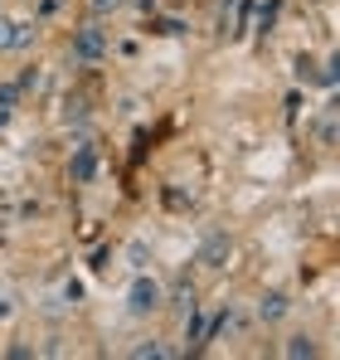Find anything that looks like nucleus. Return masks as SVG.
<instances>
[{"instance_id":"nucleus-1","label":"nucleus","mask_w":340,"mask_h":360,"mask_svg":"<svg viewBox=\"0 0 340 360\" xmlns=\"http://www.w3.org/2000/svg\"><path fill=\"white\" fill-rule=\"evenodd\" d=\"M68 54H73V63H103V59H107V30H103V25H83V30H73Z\"/></svg>"},{"instance_id":"nucleus-2","label":"nucleus","mask_w":340,"mask_h":360,"mask_svg":"<svg viewBox=\"0 0 340 360\" xmlns=\"http://www.w3.org/2000/svg\"><path fill=\"white\" fill-rule=\"evenodd\" d=\"M161 307H166V288L141 273V278L131 283V292H126V311H131V316H151V311H161Z\"/></svg>"},{"instance_id":"nucleus-3","label":"nucleus","mask_w":340,"mask_h":360,"mask_svg":"<svg viewBox=\"0 0 340 360\" xmlns=\"http://www.w3.org/2000/svg\"><path fill=\"white\" fill-rule=\"evenodd\" d=\"M228 258H233V239L228 234H204V243H200V253H195V263L204 268V273H219V268H228Z\"/></svg>"},{"instance_id":"nucleus-4","label":"nucleus","mask_w":340,"mask_h":360,"mask_svg":"<svg viewBox=\"0 0 340 360\" xmlns=\"http://www.w3.org/2000/svg\"><path fill=\"white\" fill-rule=\"evenodd\" d=\"M287 311H292L287 292H263V297H258V321H268V326H273V321H282Z\"/></svg>"},{"instance_id":"nucleus-5","label":"nucleus","mask_w":340,"mask_h":360,"mask_svg":"<svg viewBox=\"0 0 340 360\" xmlns=\"http://www.w3.org/2000/svg\"><path fill=\"white\" fill-rule=\"evenodd\" d=\"M185 341H190L195 351H200V346L209 341V321L200 316V307H190V311H185Z\"/></svg>"},{"instance_id":"nucleus-6","label":"nucleus","mask_w":340,"mask_h":360,"mask_svg":"<svg viewBox=\"0 0 340 360\" xmlns=\"http://www.w3.org/2000/svg\"><path fill=\"white\" fill-rule=\"evenodd\" d=\"M282 356L287 360H316L321 351H316V341H311V336H292V341L282 346Z\"/></svg>"},{"instance_id":"nucleus-7","label":"nucleus","mask_w":340,"mask_h":360,"mask_svg":"<svg viewBox=\"0 0 340 360\" xmlns=\"http://www.w3.org/2000/svg\"><path fill=\"white\" fill-rule=\"evenodd\" d=\"M68 171H73V180H78V185H88V180L98 176V161H93V151L83 146V151L73 156V166H68Z\"/></svg>"},{"instance_id":"nucleus-8","label":"nucleus","mask_w":340,"mask_h":360,"mask_svg":"<svg viewBox=\"0 0 340 360\" xmlns=\"http://www.w3.org/2000/svg\"><path fill=\"white\" fill-rule=\"evenodd\" d=\"M34 39H39V25H34V20H15V39H10V49H34Z\"/></svg>"},{"instance_id":"nucleus-9","label":"nucleus","mask_w":340,"mask_h":360,"mask_svg":"<svg viewBox=\"0 0 340 360\" xmlns=\"http://www.w3.org/2000/svg\"><path fill=\"white\" fill-rule=\"evenodd\" d=\"M170 307H175V311H190V307H200V302H195V283H175V292H170Z\"/></svg>"},{"instance_id":"nucleus-10","label":"nucleus","mask_w":340,"mask_h":360,"mask_svg":"<svg viewBox=\"0 0 340 360\" xmlns=\"http://www.w3.org/2000/svg\"><path fill=\"white\" fill-rule=\"evenodd\" d=\"M161 356H170L161 341H141V346H131V360H161Z\"/></svg>"},{"instance_id":"nucleus-11","label":"nucleus","mask_w":340,"mask_h":360,"mask_svg":"<svg viewBox=\"0 0 340 360\" xmlns=\"http://www.w3.org/2000/svg\"><path fill=\"white\" fill-rule=\"evenodd\" d=\"M316 136H321V146H336V112H326L316 122Z\"/></svg>"},{"instance_id":"nucleus-12","label":"nucleus","mask_w":340,"mask_h":360,"mask_svg":"<svg viewBox=\"0 0 340 360\" xmlns=\"http://www.w3.org/2000/svg\"><path fill=\"white\" fill-rule=\"evenodd\" d=\"M20 93H25L20 83H0V108H15V103H20Z\"/></svg>"},{"instance_id":"nucleus-13","label":"nucleus","mask_w":340,"mask_h":360,"mask_svg":"<svg viewBox=\"0 0 340 360\" xmlns=\"http://www.w3.org/2000/svg\"><path fill=\"white\" fill-rule=\"evenodd\" d=\"M10 39H15V20H10V15H0V54L10 49Z\"/></svg>"},{"instance_id":"nucleus-14","label":"nucleus","mask_w":340,"mask_h":360,"mask_svg":"<svg viewBox=\"0 0 340 360\" xmlns=\"http://www.w3.org/2000/svg\"><path fill=\"white\" fill-rule=\"evenodd\" d=\"M151 30H156V34H185V25H180V20H161V25H151Z\"/></svg>"},{"instance_id":"nucleus-15","label":"nucleus","mask_w":340,"mask_h":360,"mask_svg":"<svg viewBox=\"0 0 340 360\" xmlns=\"http://www.w3.org/2000/svg\"><path fill=\"white\" fill-rule=\"evenodd\" d=\"M122 5H126V0H93V10H98V15H112V10H122Z\"/></svg>"},{"instance_id":"nucleus-16","label":"nucleus","mask_w":340,"mask_h":360,"mask_svg":"<svg viewBox=\"0 0 340 360\" xmlns=\"http://www.w3.org/2000/svg\"><path fill=\"white\" fill-rule=\"evenodd\" d=\"M5 122H10V108H0V127H5Z\"/></svg>"}]
</instances>
